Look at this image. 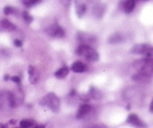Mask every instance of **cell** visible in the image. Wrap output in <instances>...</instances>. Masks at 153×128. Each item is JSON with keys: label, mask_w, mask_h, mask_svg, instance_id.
Instances as JSON below:
<instances>
[{"label": "cell", "mask_w": 153, "mask_h": 128, "mask_svg": "<svg viewBox=\"0 0 153 128\" xmlns=\"http://www.w3.org/2000/svg\"><path fill=\"white\" fill-rule=\"evenodd\" d=\"M42 104L45 107H48L49 109H52L53 112L60 111V99L56 96L55 94H48L42 99Z\"/></svg>", "instance_id": "obj_1"}, {"label": "cell", "mask_w": 153, "mask_h": 128, "mask_svg": "<svg viewBox=\"0 0 153 128\" xmlns=\"http://www.w3.org/2000/svg\"><path fill=\"white\" fill-rule=\"evenodd\" d=\"M13 96L12 92L10 91H1L0 92V109L7 111V109L13 108Z\"/></svg>", "instance_id": "obj_2"}, {"label": "cell", "mask_w": 153, "mask_h": 128, "mask_svg": "<svg viewBox=\"0 0 153 128\" xmlns=\"http://www.w3.org/2000/svg\"><path fill=\"white\" fill-rule=\"evenodd\" d=\"M77 40L80 44H87V46H91V44L96 43V36L95 35H91V34H85V32H80L77 34Z\"/></svg>", "instance_id": "obj_3"}, {"label": "cell", "mask_w": 153, "mask_h": 128, "mask_svg": "<svg viewBox=\"0 0 153 128\" xmlns=\"http://www.w3.org/2000/svg\"><path fill=\"white\" fill-rule=\"evenodd\" d=\"M47 34H48L49 36H53V37H63L64 35H65V32H64L63 27H60L59 24H53L47 29Z\"/></svg>", "instance_id": "obj_4"}, {"label": "cell", "mask_w": 153, "mask_h": 128, "mask_svg": "<svg viewBox=\"0 0 153 128\" xmlns=\"http://www.w3.org/2000/svg\"><path fill=\"white\" fill-rule=\"evenodd\" d=\"M149 48H151V47H149L148 44H136V46L131 49V52L133 53V55H145Z\"/></svg>", "instance_id": "obj_5"}, {"label": "cell", "mask_w": 153, "mask_h": 128, "mask_svg": "<svg viewBox=\"0 0 153 128\" xmlns=\"http://www.w3.org/2000/svg\"><path fill=\"white\" fill-rule=\"evenodd\" d=\"M28 75H29V82L32 83V84H36V83H39L40 80V75H39V71L36 70L35 67H29L28 68Z\"/></svg>", "instance_id": "obj_6"}, {"label": "cell", "mask_w": 153, "mask_h": 128, "mask_svg": "<svg viewBox=\"0 0 153 128\" xmlns=\"http://www.w3.org/2000/svg\"><path fill=\"white\" fill-rule=\"evenodd\" d=\"M84 58H85V60H87V61H92V63H93V61H97L99 60V53L96 52L92 47H91V48L85 52Z\"/></svg>", "instance_id": "obj_7"}, {"label": "cell", "mask_w": 153, "mask_h": 128, "mask_svg": "<svg viewBox=\"0 0 153 128\" xmlns=\"http://www.w3.org/2000/svg\"><path fill=\"white\" fill-rule=\"evenodd\" d=\"M91 112V106L89 104H81L80 108H79L77 111V115H76V118L77 119H84L85 116Z\"/></svg>", "instance_id": "obj_8"}, {"label": "cell", "mask_w": 153, "mask_h": 128, "mask_svg": "<svg viewBox=\"0 0 153 128\" xmlns=\"http://www.w3.org/2000/svg\"><path fill=\"white\" fill-rule=\"evenodd\" d=\"M12 96H13V106L15 107L20 106V104L23 103V100H24V94H23L20 90L12 92Z\"/></svg>", "instance_id": "obj_9"}, {"label": "cell", "mask_w": 153, "mask_h": 128, "mask_svg": "<svg viewBox=\"0 0 153 128\" xmlns=\"http://www.w3.org/2000/svg\"><path fill=\"white\" fill-rule=\"evenodd\" d=\"M71 70L76 73H81V72H84V71H87V65L84 63H81V61H75V63L72 64V68H71Z\"/></svg>", "instance_id": "obj_10"}, {"label": "cell", "mask_w": 153, "mask_h": 128, "mask_svg": "<svg viewBox=\"0 0 153 128\" xmlns=\"http://www.w3.org/2000/svg\"><path fill=\"white\" fill-rule=\"evenodd\" d=\"M128 123L129 124H133V126H137V127H144L145 123L140 120V118L137 115H129L128 118Z\"/></svg>", "instance_id": "obj_11"}, {"label": "cell", "mask_w": 153, "mask_h": 128, "mask_svg": "<svg viewBox=\"0 0 153 128\" xmlns=\"http://www.w3.org/2000/svg\"><path fill=\"white\" fill-rule=\"evenodd\" d=\"M68 72H69V68L64 65V67L59 68V70L56 71V72H55V76L57 77V79H64V77L68 75Z\"/></svg>", "instance_id": "obj_12"}, {"label": "cell", "mask_w": 153, "mask_h": 128, "mask_svg": "<svg viewBox=\"0 0 153 128\" xmlns=\"http://www.w3.org/2000/svg\"><path fill=\"white\" fill-rule=\"evenodd\" d=\"M0 28L5 29V31H15L16 27H15L11 22H8V20H1V22H0Z\"/></svg>", "instance_id": "obj_13"}, {"label": "cell", "mask_w": 153, "mask_h": 128, "mask_svg": "<svg viewBox=\"0 0 153 128\" xmlns=\"http://www.w3.org/2000/svg\"><path fill=\"white\" fill-rule=\"evenodd\" d=\"M134 7H136V0H126L124 3V11L128 13L132 12L134 10Z\"/></svg>", "instance_id": "obj_14"}, {"label": "cell", "mask_w": 153, "mask_h": 128, "mask_svg": "<svg viewBox=\"0 0 153 128\" xmlns=\"http://www.w3.org/2000/svg\"><path fill=\"white\" fill-rule=\"evenodd\" d=\"M123 40H124V36L120 35V34H114V35H112V36L109 37V43L111 44H119V43H121Z\"/></svg>", "instance_id": "obj_15"}, {"label": "cell", "mask_w": 153, "mask_h": 128, "mask_svg": "<svg viewBox=\"0 0 153 128\" xmlns=\"http://www.w3.org/2000/svg\"><path fill=\"white\" fill-rule=\"evenodd\" d=\"M89 95H91V97H92V99H96V100H99L100 97L102 96L101 92H100L99 90H96V88H93V87L89 90Z\"/></svg>", "instance_id": "obj_16"}, {"label": "cell", "mask_w": 153, "mask_h": 128, "mask_svg": "<svg viewBox=\"0 0 153 128\" xmlns=\"http://www.w3.org/2000/svg\"><path fill=\"white\" fill-rule=\"evenodd\" d=\"M76 13H77L79 17L83 16V15L85 13V5L84 4H80V3H77V5H76Z\"/></svg>", "instance_id": "obj_17"}, {"label": "cell", "mask_w": 153, "mask_h": 128, "mask_svg": "<svg viewBox=\"0 0 153 128\" xmlns=\"http://www.w3.org/2000/svg\"><path fill=\"white\" fill-rule=\"evenodd\" d=\"M40 1H42V0H23V4H24L25 7H33V5L39 4Z\"/></svg>", "instance_id": "obj_18"}, {"label": "cell", "mask_w": 153, "mask_h": 128, "mask_svg": "<svg viewBox=\"0 0 153 128\" xmlns=\"http://www.w3.org/2000/svg\"><path fill=\"white\" fill-rule=\"evenodd\" d=\"M93 13L97 17H101L102 15H104V7H102V5H97V7L95 8V11H93Z\"/></svg>", "instance_id": "obj_19"}, {"label": "cell", "mask_w": 153, "mask_h": 128, "mask_svg": "<svg viewBox=\"0 0 153 128\" xmlns=\"http://www.w3.org/2000/svg\"><path fill=\"white\" fill-rule=\"evenodd\" d=\"M35 126V123L32 120H22L20 121V127H33Z\"/></svg>", "instance_id": "obj_20"}, {"label": "cell", "mask_w": 153, "mask_h": 128, "mask_svg": "<svg viewBox=\"0 0 153 128\" xmlns=\"http://www.w3.org/2000/svg\"><path fill=\"white\" fill-rule=\"evenodd\" d=\"M4 13L5 15H13V13H16V8L11 7V5H7V7L4 8Z\"/></svg>", "instance_id": "obj_21"}, {"label": "cell", "mask_w": 153, "mask_h": 128, "mask_svg": "<svg viewBox=\"0 0 153 128\" xmlns=\"http://www.w3.org/2000/svg\"><path fill=\"white\" fill-rule=\"evenodd\" d=\"M23 17H24V20H25L27 23H32V20H33V17H32L31 15H29V13L27 12V11H25L24 13H23Z\"/></svg>", "instance_id": "obj_22"}, {"label": "cell", "mask_w": 153, "mask_h": 128, "mask_svg": "<svg viewBox=\"0 0 153 128\" xmlns=\"http://www.w3.org/2000/svg\"><path fill=\"white\" fill-rule=\"evenodd\" d=\"M145 58H146V59H152V60H153V47L148 49V52L145 53Z\"/></svg>", "instance_id": "obj_23"}, {"label": "cell", "mask_w": 153, "mask_h": 128, "mask_svg": "<svg viewBox=\"0 0 153 128\" xmlns=\"http://www.w3.org/2000/svg\"><path fill=\"white\" fill-rule=\"evenodd\" d=\"M13 43H15V46L16 47H22V40H17L16 39V40H13Z\"/></svg>", "instance_id": "obj_24"}, {"label": "cell", "mask_w": 153, "mask_h": 128, "mask_svg": "<svg viewBox=\"0 0 153 128\" xmlns=\"http://www.w3.org/2000/svg\"><path fill=\"white\" fill-rule=\"evenodd\" d=\"M12 80H13L15 83H17V84H20V77H19V76H13Z\"/></svg>", "instance_id": "obj_25"}, {"label": "cell", "mask_w": 153, "mask_h": 128, "mask_svg": "<svg viewBox=\"0 0 153 128\" xmlns=\"http://www.w3.org/2000/svg\"><path fill=\"white\" fill-rule=\"evenodd\" d=\"M151 111L153 112V100H152V103H151Z\"/></svg>", "instance_id": "obj_26"}]
</instances>
